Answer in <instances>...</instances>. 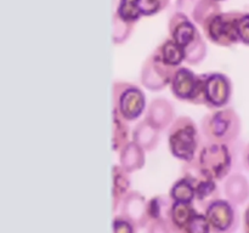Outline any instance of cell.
<instances>
[{
  "instance_id": "1",
  "label": "cell",
  "mask_w": 249,
  "mask_h": 233,
  "mask_svg": "<svg viewBox=\"0 0 249 233\" xmlns=\"http://www.w3.org/2000/svg\"><path fill=\"white\" fill-rule=\"evenodd\" d=\"M201 129L207 142L231 146L240 137L242 123L235 109L224 107L207 114L201 121Z\"/></svg>"
},
{
  "instance_id": "2",
  "label": "cell",
  "mask_w": 249,
  "mask_h": 233,
  "mask_svg": "<svg viewBox=\"0 0 249 233\" xmlns=\"http://www.w3.org/2000/svg\"><path fill=\"white\" fill-rule=\"evenodd\" d=\"M168 145L173 157L185 163L195 160L199 146L196 123L187 116L175 118L168 130Z\"/></svg>"
},
{
  "instance_id": "3",
  "label": "cell",
  "mask_w": 249,
  "mask_h": 233,
  "mask_svg": "<svg viewBox=\"0 0 249 233\" xmlns=\"http://www.w3.org/2000/svg\"><path fill=\"white\" fill-rule=\"evenodd\" d=\"M192 163L202 176L219 182L230 175L232 154L228 145L206 142Z\"/></svg>"
},
{
  "instance_id": "4",
  "label": "cell",
  "mask_w": 249,
  "mask_h": 233,
  "mask_svg": "<svg viewBox=\"0 0 249 233\" xmlns=\"http://www.w3.org/2000/svg\"><path fill=\"white\" fill-rule=\"evenodd\" d=\"M113 113L124 121L136 120L146 109V97L138 85L128 82H114L112 87Z\"/></svg>"
},
{
  "instance_id": "5",
  "label": "cell",
  "mask_w": 249,
  "mask_h": 233,
  "mask_svg": "<svg viewBox=\"0 0 249 233\" xmlns=\"http://www.w3.org/2000/svg\"><path fill=\"white\" fill-rule=\"evenodd\" d=\"M243 12H219L209 17L203 26L204 36L211 43L223 48H231L240 43L238 38V21Z\"/></svg>"
},
{
  "instance_id": "6",
  "label": "cell",
  "mask_w": 249,
  "mask_h": 233,
  "mask_svg": "<svg viewBox=\"0 0 249 233\" xmlns=\"http://www.w3.org/2000/svg\"><path fill=\"white\" fill-rule=\"evenodd\" d=\"M204 79L206 74H196L190 68L180 66L170 83L173 95L178 100L192 104H204Z\"/></svg>"
},
{
  "instance_id": "7",
  "label": "cell",
  "mask_w": 249,
  "mask_h": 233,
  "mask_svg": "<svg viewBox=\"0 0 249 233\" xmlns=\"http://www.w3.org/2000/svg\"><path fill=\"white\" fill-rule=\"evenodd\" d=\"M212 233H236L240 227V213L236 204L229 199L218 198L203 210Z\"/></svg>"
},
{
  "instance_id": "8",
  "label": "cell",
  "mask_w": 249,
  "mask_h": 233,
  "mask_svg": "<svg viewBox=\"0 0 249 233\" xmlns=\"http://www.w3.org/2000/svg\"><path fill=\"white\" fill-rule=\"evenodd\" d=\"M179 67L167 65L157 51H153L143 62L141 68V83L151 91H160L170 85Z\"/></svg>"
},
{
  "instance_id": "9",
  "label": "cell",
  "mask_w": 249,
  "mask_h": 233,
  "mask_svg": "<svg viewBox=\"0 0 249 233\" xmlns=\"http://www.w3.org/2000/svg\"><path fill=\"white\" fill-rule=\"evenodd\" d=\"M232 96V82L223 73H209L204 79V102L208 108H224Z\"/></svg>"
},
{
  "instance_id": "10",
  "label": "cell",
  "mask_w": 249,
  "mask_h": 233,
  "mask_svg": "<svg viewBox=\"0 0 249 233\" xmlns=\"http://www.w3.org/2000/svg\"><path fill=\"white\" fill-rule=\"evenodd\" d=\"M177 11L202 27L209 17L221 12V7L216 0H177Z\"/></svg>"
},
{
  "instance_id": "11",
  "label": "cell",
  "mask_w": 249,
  "mask_h": 233,
  "mask_svg": "<svg viewBox=\"0 0 249 233\" xmlns=\"http://www.w3.org/2000/svg\"><path fill=\"white\" fill-rule=\"evenodd\" d=\"M168 32L172 40L179 44L182 48H187L199 34V31L194 22L185 14L175 11L170 16L168 23Z\"/></svg>"
},
{
  "instance_id": "12",
  "label": "cell",
  "mask_w": 249,
  "mask_h": 233,
  "mask_svg": "<svg viewBox=\"0 0 249 233\" xmlns=\"http://www.w3.org/2000/svg\"><path fill=\"white\" fill-rule=\"evenodd\" d=\"M121 214L130 218L139 228H146L150 223L147 216V200L136 191H130L121 204Z\"/></svg>"
},
{
  "instance_id": "13",
  "label": "cell",
  "mask_w": 249,
  "mask_h": 233,
  "mask_svg": "<svg viewBox=\"0 0 249 233\" xmlns=\"http://www.w3.org/2000/svg\"><path fill=\"white\" fill-rule=\"evenodd\" d=\"M174 116L175 111L173 108V104L168 100L158 97L153 100L148 106L145 119L150 121L153 126H156L158 130H163L172 125L175 119Z\"/></svg>"
},
{
  "instance_id": "14",
  "label": "cell",
  "mask_w": 249,
  "mask_h": 233,
  "mask_svg": "<svg viewBox=\"0 0 249 233\" xmlns=\"http://www.w3.org/2000/svg\"><path fill=\"white\" fill-rule=\"evenodd\" d=\"M198 213L194 203L173 201L168 213L167 221L169 222L173 233H182L192 216Z\"/></svg>"
},
{
  "instance_id": "15",
  "label": "cell",
  "mask_w": 249,
  "mask_h": 233,
  "mask_svg": "<svg viewBox=\"0 0 249 233\" xmlns=\"http://www.w3.org/2000/svg\"><path fill=\"white\" fill-rule=\"evenodd\" d=\"M224 192L230 201L236 205H242L249 198V182L242 174L229 175L224 184Z\"/></svg>"
},
{
  "instance_id": "16",
  "label": "cell",
  "mask_w": 249,
  "mask_h": 233,
  "mask_svg": "<svg viewBox=\"0 0 249 233\" xmlns=\"http://www.w3.org/2000/svg\"><path fill=\"white\" fill-rule=\"evenodd\" d=\"M145 162V150L134 141H130L119 152V165L129 174L142 169Z\"/></svg>"
},
{
  "instance_id": "17",
  "label": "cell",
  "mask_w": 249,
  "mask_h": 233,
  "mask_svg": "<svg viewBox=\"0 0 249 233\" xmlns=\"http://www.w3.org/2000/svg\"><path fill=\"white\" fill-rule=\"evenodd\" d=\"M133 141L138 143L145 152H152L160 142V130L148 120L143 119L133 131Z\"/></svg>"
},
{
  "instance_id": "18",
  "label": "cell",
  "mask_w": 249,
  "mask_h": 233,
  "mask_svg": "<svg viewBox=\"0 0 249 233\" xmlns=\"http://www.w3.org/2000/svg\"><path fill=\"white\" fill-rule=\"evenodd\" d=\"M112 175H113L112 199H113V213H116L117 208L121 206L123 199L130 192L131 181L129 172L124 170L121 165H114L112 167Z\"/></svg>"
},
{
  "instance_id": "19",
  "label": "cell",
  "mask_w": 249,
  "mask_h": 233,
  "mask_svg": "<svg viewBox=\"0 0 249 233\" xmlns=\"http://www.w3.org/2000/svg\"><path fill=\"white\" fill-rule=\"evenodd\" d=\"M162 60L172 67H180L185 61V49L172 39H167L156 49Z\"/></svg>"
},
{
  "instance_id": "20",
  "label": "cell",
  "mask_w": 249,
  "mask_h": 233,
  "mask_svg": "<svg viewBox=\"0 0 249 233\" xmlns=\"http://www.w3.org/2000/svg\"><path fill=\"white\" fill-rule=\"evenodd\" d=\"M169 197L173 201L194 203L196 193H195V186L191 180L185 175L180 177L179 180H177L170 188Z\"/></svg>"
},
{
  "instance_id": "21",
  "label": "cell",
  "mask_w": 249,
  "mask_h": 233,
  "mask_svg": "<svg viewBox=\"0 0 249 233\" xmlns=\"http://www.w3.org/2000/svg\"><path fill=\"white\" fill-rule=\"evenodd\" d=\"M172 203V198L163 194H158L147 200V216L150 222L155 220H167Z\"/></svg>"
},
{
  "instance_id": "22",
  "label": "cell",
  "mask_w": 249,
  "mask_h": 233,
  "mask_svg": "<svg viewBox=\"0 0 249 233\" xmlns=\"http://www.w3.org/2000/svg\"><path fill=\"white\" fill-rule=\"evenodd\" d=\"M112 146H113L114 152H121L122 148L125 145H128L129 141V129L126 125V121L119 118L117 114L113 113V118H112Z\"/></svg>"
},
{
  "instance_id": "23",
  "label": "cell",
  "mask_w": 249,
  "mask_h": 233,
  "mask_svg": "<svg viewBox=\"0 0 249 233\" xmlns=\"http://www.w3.org/2000/svg\"><path fill=\"white\" fill-rule=\"evenodd\" d=\"M207 56V44L199 33L187 48H185V62L196 66L201 63Z\"/></svg>"
},
{
  "instance_id": "24",
  "label": "cell",
  "mask_w": 249,
  "mask_h": 233,
  "mask_svg": "<svg viewBox=\"0 0 249 233\" xmlns=\"http://www.w3.org/2000/svg\"><path fill=\"white\" fill-rule=\"evenodd\" d=\"M114 14L123 21L134 24L142 16L138 0H119L117 11Z\"/></svg>"
},
{
  "instance_id": "25",
  "label": "cell",
  "mask_w": 249,
  "mask_h": 233,
  "mask_svg": "<svg viewBox=\"0 0 249 233\" xmlns=\"http://www.w3.org/2000/svg\"><path fill=\"white\" fill-rule=\"evenodd\" d=\"M134 23H128L113 14V43L117 45L125 43L134 31Z\"/></svg>"
},
{
  "instance_id": "26",
  "label": "cell",
  "mask_w": 249,
  "mask_h": 233,
  "mask_svg": "<svg viewBox=\"0 0 249 233\" xmlns=\"http://www.w3.org/2000/svg\"><path fill=\"white\" fill-rule=\"evenodd\" d=\"M182 233H212L211 225H209L204 213L198 211L197 214H195Z\"/></svg>"
},
{
  "instance_id": "27",
  "label": "cell",
  "mask_w": 249,
  "mask_h": 233,
  "mask_svg": "<svg viewBox=\"0 0 249 233\" xmlns=\"http://www.w3.org/2000/svg\"><path fill=\"white\" fill-rule=\"evenodd\" d=\"M170 0H138L142 16H153L160 14L169 5Z\"/></svg>"
},
{
  "instance_id": "28",
  "label": "cell",
  "mask_w": 249,
  "mask_h": 233,
  "mask_svg": "<svg viewBox=\"0 0 249 233\" xmlns=\"http://www.w3.org/2000/svg\"><path fill=\"white\" fill-rule=\"evenodd\" d=\"M139 227L130 220L122 214L114 216L112 222V231L113 233H138Z\"/></svg>"
},
{
  "instance_id": "29",
  "label": "cell",
  "mask_w": 249,
  "mask_h": 233,
  "mask_svg": "<svg viewBox=\"0 0 249 233\" xmlns=\"http://www.w3.org/2000/svg\"><path fill=\"white\" fill-rule=\"evenodd\" d=\"M238 38L240 43L249 46V12H243L238 21Z\"/></svg>"
},
{
  "instance_id": "30",
  "label": "cell",
  "mask_w": 249,
  "mask_h": 233,
  "mask_svg": "<svg viewBox=\"0 0 249 233\" xmlns=\"http://www.w3.org/2000/svg\"><path fill=\"white\" fill-rule=\"evenodd\" d=\"M147 233H173L167 220H155L148 223Z\"/></svg>"
},
{
  "instance_id": "31",
  "label": "cell",
  "mask_w": 249,
  "mask_h": 233,
  "mask_svg": "<svg viewBox=\"0 0 249 233\" xmlns=\"http://www.w3.org/2000/svg\"><path fill=\"white\" fill-rule=\"evenodd\" d=\"M243 233H249V204L243 214Z\"/></svg>"
},
{
  "instance_id": "32",
  "label": "cell",
  "mask_w": 249,
  "mask_h": 233,
  "mask_svg": "<svg viewBox=\"0 0 249 233\" xmlns=\"http://www.w3.org/2000/svg\"><path fill=\"white\" fill-rule=\"evenodd\" d=\"M243 165H245V167L249 172V143L247 147L245 148V152H243Z\"/></svg>"
},
{
  "instance_id": "33",
  "label": "cell",
  "mask_w": 249,
  "mask_h": 233,
  "mask_svg": "<svg viewBox=\"0 0 249 233\" xmlns=\"http://www.w3.org/2000/svg\"><path fill=\"white\" fill-rule=\"evenodd\" d=\"M216 1H218V2H219V1H223V0H216Z\"/></svg>"
}]
</instances>
